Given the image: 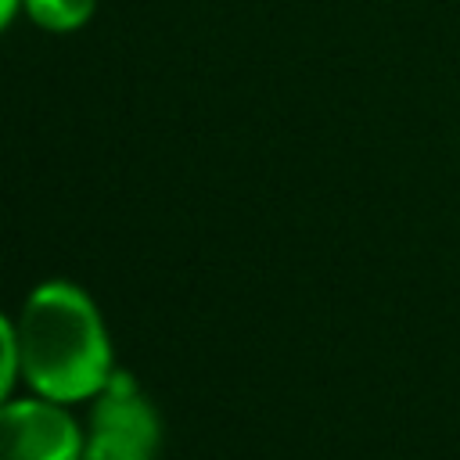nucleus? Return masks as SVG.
Returning a JSON list of instances; mask_svg holds the SVG:
<instances>
[{
	"label": "nucleus",
	"instance_id": "7ed1b4c3",
	"mask_svg": "<svg viewBox=\"0 0 460 460\" xmlns=\"http://www.w3.org/2000/svg\"><path fill=\"white\" fill-rule=\"evenodd\" d=\"M83 442L86 428L54 399L0 402V460H83Z\"/></svg>",
	"mask_w": 460,
	"mask_h": 460
},
{
	"label": "nucleus",
	"instance_id": "39448f33",
	"mask_svg": "<svg viewBox=\"0 0 460 460\" xmlns=\"http://www.w3.org/2000/svg\"><path fill=\"white\" fill-rule=\"evenodd\" d=\"M22 377V367H18V341H14V320H7L0 313V402L11 399V388L14 381Z\"/></svg>",
	"mask_w": 460,
	"mask_h": 460
},
{
	"label": "nucleus",
	"instance_id": "f03ea898",
	"mask_svg": "<svg viewBox=\"0 0 460 460\" xmlns=\"http://www.w3.org/2000/svg\"><path fill=\"white\" fill-rule=\"evenodd\" d=\"M83 428V460H158L162 420L129 370H115L90 399V420Z\"/></svg>",
	"mask_w": 460,
	"mask_h": 460
},
{
	"label": "nucleus",
	"instance_id": "20e7f679",
	"mask_svg": "<svg viewBox=\"0 0 460 460\" xmlns=\"http://www.w3.org/2000/svg\"><path fill=\"white\" fill-rule=\"evenodd\" d=\"M97 0H22L29 18L47 32H72L90 22Z\"/></svg>",
	"mask_w": 460,
	"mask_h": 460
},
{
	"label": "nucleus",
	"instance_id": "f257e3e1",
	"mask_svg": "<svg viewBox=\"0 0 460 460\" xmlns=\"http://www.w3.org/2000/svg\"><path fill=\"white\" fill-rule=\"evenodd\" d=\"M14 341L22 381L61 406L90 402L119 370L101 309L72 280H43L29 291Z\"/></svg>",
	"mask_w": 460,
	"mask_h": 460
},
{
	"label": "nucleus",
	"instance_id": "423d86ee",
	"mask_svg": "<svg viewBox=\"0 0 460 460\" xmlns=\"http://www.w3.org/2000/svg\"><path fill=\"white\" fill-rule=\"evenodd\" d=\"M18 7H22V0H0V32L11 25V18H14Z\"/></svg>",
	"mask_w": 460,
	"mask_h": 460
}]
</instances>
